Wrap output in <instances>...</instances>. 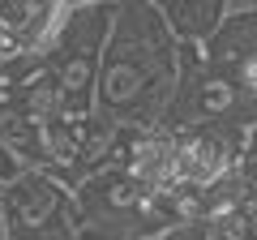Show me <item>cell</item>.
<instances>
[{
  "label": "cell",
  "mask_w": 257,
  "mask_h": 240,
  "mask_svg": "<svg viewBox=\"0 0 257 240\" xmlns=\"http://www.w3.org/2000/svg\"><path fill=\"white\" fill-rule=\"evenodd\" d=\"M111 18H116V0L73 5L69 26L60 30L56 47L47 52V73L60 90V107L77 125H86L94 116V86H99V60H103Z\"/></svg>",
  "instance_id": "obj_3"
},
{
  "label": "cell",
  "mask_w": 257,
  "mask_h": 240,
  "mask_svg": "<svg viewBox=\"0 0 257 240\" xmlns=\"http://www.w3.org/2000/svg\"><path fill=\"white\" fill-rule=\"evenodd\" d=\"M180 73V43L167 18L150 0H116L107 43L99 60L94 86V116L107 125H163L167 103L176 94Z\"/></svg>",
  "instance_id": "obj_1"
},
{
  "label": "cell",
  "mask_w": 257,
  "mask_h": 240,
  "mask_svg": "<svg viewBox=\"0 0 257 240\" xmlns=\"http://www.w3.org/2000/svg\"><path fill=\"white\" fill-rule=\"evenodd\" d=\"M0 146L9 150L22 167H52L47 146H43V125L18 99L0 103Z\"/></svg>",
  "instance_id": "obj_7"
},
{
  "label": "cell",
  "mask_w": 257,
  "mask_h": 240,
  "mask_svg": "<svg viewBox=\"0 0 257 240\" xmlns=\"http://www.w3.org/2000/svg\"><path fill=\"white\" fill-rule=\"evenodd\" d=\"M73 5H86V0H73Z\"/></svg>",
  "instance_id": "obj_9"
},
{
  "label": "cell",
  "mask_w": 257,
  "mask_h": 240,
  "mask_svg": "<svg viewBox=\"0 0 257 240\" xmlns=\"http://www.w3.org/2000/svg\"><path fill=\"white\" fill-rule=\"evenodd\" d=\"M82 240H146L172 227L167 197L146 189L120 167H99L73 189Z\"/></svg>",
  "instance_id": "obj_2"
},
{
  "label": "cell",
  "mask_w": 257,
  "mask_h": 240,
  "mask_svg": "<svg viewBox=\"0 0 257 240\" xmlns=\"http://www.w3.org/2000/svg\"><path fill=\"white\" fill-rule=\"evenodd\" d=\"M22 172H26V167H22V163H18V159H13V155H9V150L0 146V185H9L13 176H22Z\"/></svg>",
  "instance_id": "obj_8"
},
{
  "label": "cell",
  "mask_w": 257,
  "mask_h": 240,
  "mask_svg": "<svg viewBox=\"0 0 257 240\" xmlns=\"http://www.w3.org/2000/svg\"><path fill=\"white\" fill-rule=\"evenodd\" d=\"M0 214L9 240H82L73 189L47 167H26L0 185Z\"/></svg>",
  "instance_id": "obj_4"
},
{
  "label": "cell",
  "mask_w": 257,
  "mask_h": 240,
  "mask_svg": "<svg viewBox=\"0 0 257 240\" xmlns=\"http://www.w3.org/2000/svg\"><path fill=\"white\" fill-rule=\"evenodd\" d=\"M257 107L244 103L227 69L210 56V43H180V73H176V94L167 103L163 125L167 129H189V125H210V120H227L240 111Z\"/></svg>",
  "instance_id": "obj_5"
},
{
  "label": "cell",
  "mask_w": 257,
  "mask_h": 240,
  "mask_svg": "<svg viewBox=\"0 0 257 240\" xmlns=\"http://www.w3.org/2000/svg\"><path fill=\"white\" fill-rule=\"evenodd\" d=\"M167 18L176 43H210L219 22L227 18V0H150Z\"/></svg>",
  "instance_id": "obj_6"
}]
</instances>
